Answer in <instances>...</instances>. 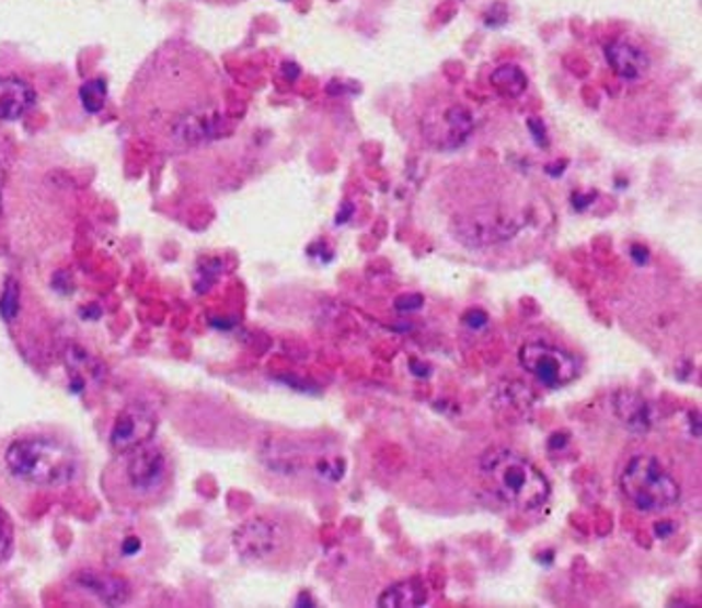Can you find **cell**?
Here are the masks:
<instances>
[{"mask_svg": "<svg viewBox=\"0 0 702 608\" xmlns=\"http://www.w3.org/2000/svg\"><path fill=\"white\" fill-rule=\"evenodd\" d=\"M481 476L496 498L519 512L540 510L551 498V484L542 471L508 448L487 451L481 457Z\"/></svg>", "mask_w": 702, "mask_h": 608, "instance_id": "7a4b0ae2", "label": "cell"}, {"mask_svg": "<svg viewBox=\"0 0 702 608\" xmlns=\"http://www.w3.org/2000/svg\"><path fill=\"white\" fill-rule=\"evenodd\" d=\"M138 550H140V541L136 537H129L125 541V546H123V552L127 553V556H134Z\"/></svg>", "mask_w": 702, "mask_h": 608, "instance_id": "ac0fdd59", "label": "cell"}, {"mask_svg": "<svg viewBox=\"0 0 702 608\" xmlns=\"http://www.w3.org/2000/svg\"><path fill=\"white\" fill-rule=\"evenodd\" d=\"M620 489L642 512H665L681 498L679 482L652 455L633 457L620 476Z\"/></svg>", "mask_w": 702, "mask_h": 608, "instance_id": "277c9868", "label": "cell"}, {"mask_svg": "<svg viewBox=\"0 0 702 608\" xmlns=\"http://www.w3.org/2000/svg\"><path fill=\"white\" fill-rule=\"evenodd\" d=\"M157 432V416L146 405L125 407L113 423L111 446L118 455H127L141 444L150 443Z\"/></svg>", "mask_w": 702, "mask_h": 608, "instance_id": "9c48e42d", "label": "cell"}, {"mask_svg": "<svg viewBox=\"0 0 702 608\" xmlns=\"http://www.w3.org/2000/svg\"><path fill=\"white\" fill-rule=\"evenodd\" d=\"M131 102H173L169 133L184 143L209 138L220 120V81L207 57L188 47L157 54L134 83Z\"/></svg>", "mask_w": 702, "mask_h": 608, "instance_id": "6da1fadb", "label": "cell"}, {"mask_svg": "<svg viewBox=\"0 0 702 608\" xmlns=\"http://www.w3.org/2000/svg\"><path fill=\"white\" fill-rule=\"evenodd\" d=\"M285 543L281 526L268 518H252L232 535V546L245 562H266L281 552Z\"/></svg>", "mask_w": 702, "mask_h": 608, "instance_id": "ba28073f", "label": "cell"}, {"mask_svg": "<svg viewBox=\"0 0 702 608\" xmlns=\"http://www.w3.org/2000/svg\"><path fill=\"white\" fill-rule=\"evenodd\" d=\"M203 2H214V4H237V2H245V0H203Z\"/></svg>", "mask_w": 702, "mask_h": 608, "instance_id": "d6986e66", "label": "cell"}, {"mask_svg": "<svg viewBox=\"0 0 702 608\" xmlns=\"http://www.w3.org/2000/svg\"><path fill=\"white\" fill-rule=\"evenodd\" d=\"M74 585L84 592L87 596L95 598L102 605L118 607L125 605L131 598V585L123 577L97 571V569H84L74 575Z\"/></svg>", "mask_w": 702, "mask_h": 608, "instance_id": "30bf717a", "label": "cell"}, {"mask_svg": "<svg viewBox=\"0 0 702 608\" xmlns=\"http://www.w3.org/2000/svg\"><path fill=\"white\" fill-rule=\"evenodd\" d=\"M11 548H13V530L9 521L4 518V514L0 512V562L11 553Z\"/></svg>", "mask_w": 702, "mask_h": 608, "instance_id": "e0dca14e", "label": "cell"}, {"mask_svg": "<svg viewBox=\"0 0 702 608\" xmlns=\"http://www.w3.org/2000/svg\"><path fill=\"white\" fill-rule=\"evenodd\" d=\"M125 480L127 487L140 498H150L159 493L169 480L168 455L163 453V448L146 443L127 453Z\"/></svg>", "mask_w": 702, "mask_h": 608, "instance_id": "52a82bcc", "label": "cell"}, {"mask_svg": "<svg viewBox=\"0 0 702 608\" xmlns=\"http://www.w3.org/2000/svg\"><path fill=\"white\" fill-rule=\"evenodd\" d=\"M608 63L612 70L619 74L622 81H640L644 79L652 66L646 51H642L637 45L626 43V40H617L608 47L606 51Z\"/></svg>", "mask_w": 702, "mask_h": 608, "instance_id": "8fae6325", "label": "cell"}, {"mask_svg": "<svg viewBox=\"0 0 702 608\" xmlns=\"http://www.w3.org/2000/svg\"><path fill=\"white\" fill-rule=\"evenodd\" d=\"M614 413L620 423L637 434H644L652 425V409L646 400L633 391H619L614 396Z\"/></svg>", "mask_w": 702, "mask_h": 608, "instance_id": "4fadbf2b", "label": "cell"}, {"mask_svg": "<svg viewBox=\"0 0 702 608\" xmlns=\"http://www.w3.org/2000/svg\"><path fill=\"white\" fill-rule=\"evenodd\" d=\"M492 81H494V84H496L505 95H508V97L521 95V93L526 91V86H528L526 74H523L517 66H503L500 70H496V72L492 74Z\"/></svg>", "mask_w": 702, "mask_h": 608, "instance_id": "9a60e30c", "label": "cell"}, {"mask_svg": "<svg viewBox=\"0 0 702 608\" xmlns=\"http://www.w3.org/2000/svg\"><path fill=\"white\" fill-rule=\"evenodd\" d=\"M426 603V592L416 581H401L394 583L393 587L384 589V594L378 598L380 607H421Z\"/></svg>", "mask_w": 702, "mask_h": 608, "instance_id": "5bb4252c", "label": "cell"}, {"mask_svg": "<svg viewBox=\"0 0 702 608\" xmlns=\"http://www.w3.org/2000/svg\"><path fill=\"white\" fill-rule=\"evenodd\" d=\"M20 304H22V289H20V282L9 278L4 282V289H2V295H0V316L7 320V323H13L20 314Z\"/></svg>", "mask_w": 702, "mask_h": 608, "instance_id": "2e32d148", "label": "cell"}, {"mask_svg": "<svg viewBox=\"0 0 702 608\" xmlns=\"http://www.w3.org/2000/svg\"><path fill=\"white\" fill-rule=\"evenodd\" d=\"M36 93L20 79H0V120H18L34 106Z\"/></svg>", "mask_w": 702, "mask_h": 608, "instance_id": "7c38bea8", "label": "cell"}, {"mask_svg": "<svg viewBox=\"0 0 702 608\" xmlns=\"http://www.w3.org/2000/svg\"><path fill=\"white\" fill-rule=\"evenodd\" d=\"M521 366L546 387H563L576 379L578 364L567 352L549 343H528L519 352Z\"/></svg>", "mask_w": 702, "mask_h": 608, "instance_id": "5b68a950", "label": "cell"}, {"mask_svg": "<svg viewBox=\"0 0 702 608\" xmlns=\"http://www.w3.org/2000/svg\"><path fill=\"white\" fill-rule=\"evenodd\" d=\"M4 461L15 478L32 487H64L79 473V457L70 444L43 434L9 444Z\"/></svg>", "mask_w": 702, "mask_h": 608, "instance_id": "3957f363", "label": "cell"}, {"mask_svg": "<svg viewBox=\"0 0 702 608\" xmlns=\"http://www.w3.org/2000/svg\"><path fill=\"white\" fill-rule=\"evenodd\" d=\"M424 138L439 150H456L473 133V116L462 104H439L426 112L422 122Z\"/></svg>", "mask_w": 702, "mask_h": 608, "instance_id": "8992f818", "label": "cell"}]
</instances>
